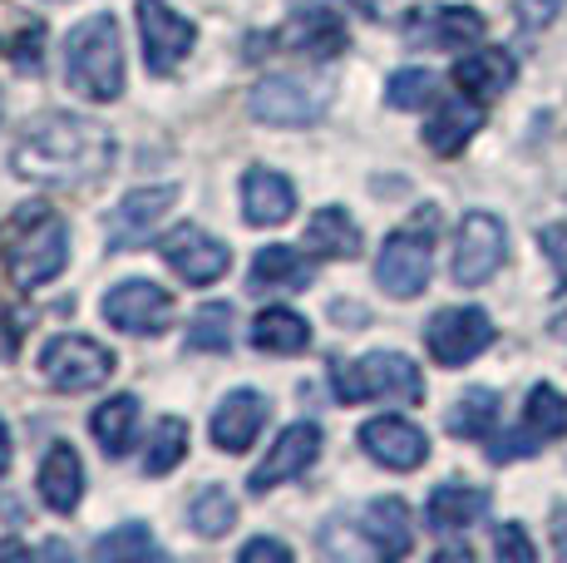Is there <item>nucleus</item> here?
<instances>
[{
    "mask_svg": "<svg viewBox=\"0 0 567 563\" xmlns=\"http://www.w3.org/2000/svg\"><path fill=\"white\" fill-rule=\"evenodd\" d=\"M114 164V139L100 119L84 114H40L25 124V134L10 149V168L30 183L70 188V183H94Z\"/></svg>",
    "mask_w": 567,
    "mask_h": 563,
    "instance_id": "1",
    "label": "nucleus"
},
{
    "mask_svg": "<svg viewBox=\"0 0 567 563\" xmlns=\"http://www.w3.org/2000/svg\"><path fill=\"white\" fill-rule=\"evenodd\" d=\"M64 80L74 94L94 104H109L124 94V40L114 16H90L70 30L64 45Z\"/></svg>",
    "mask_w": 567,
    "mask_h": 563,
    "instance_id": "2",
    "label": "nucleus"
},
{
    "mask_svg": "<svg viewBox=\"0 0 567 563\" xmlns=\"http://www.w3.org/2000/svg\"><path fill=\"white\" fill-rule=\"evenodd\" d=\"M16 247H10V277L20 287H40V282L60 277L64 263H70V227H64L60 213H50L45 203H25L16 213Z\"/></svg>",
    "mask_w": 567,
    "mask_h": 563,
    "instance_id": "3",
    "label": "nucleus"
},
{
    "mask_svg": "<svg viewBox=\"0 0 567 563\" xmlns=\"http://www.w3.org/2000/svg\"><path fill=\"white\" fill-rule=\"evenodd\" d=\"M331 386L346 406H355V400H400V406H414L424 396L420 366L400 351H370L351 366H336Z\"/></svg>",
    "mask_w": 567,
    "mask_h": 563,
    "instance_id": "4",
    "label": "nucleus"
},
{
    "mask_svg": "<svg viewBox=\"0 0 567 563\" xmlns=\"http://www.w3.org/2000/svg\"><path fill=\"white\" fill-rule=\"evenodd\" d=\"M430 267H434V213H424L420 223L385 237V247L375 257V282L390 297L410 301L430 287Z\"/></svg>",
    "mask_w": 567,
    "mask_h": 563,
    "instance_id": "5",
    "label": "nucleus"
},
{
    "mask_svg": "<svg viewBox=\"0 0 567 563\" xmlns=\"http://www.w3.org/2000/svg\"><path fill=\"white\" fill-rule=\"evenodd\" d=\"M114 351L90 337H80V331H64V337H50L40 346V376L54 386V391H94V386H104L109 376H114Z\"/></svg>",
    "mask_w": 567,
    "mask_h": 563,
    "instance_id": "6",
    "label": "nucleus"
},
{
    "mask_svg": "<svg viewBox=\"0 0 567 563\" xmlns=\"http://www.w3.org/2000/svg\"><path fill=\"white\" fill-rule=\"evenodd\" d=\"M331 104V90L326 84H307L297 74H267L252 94H247V110L252 119L271 129H301V124H316Z\"/></svg>",
    "mask_w": 567,
    "mask_h": 563,
    "instance_id": "7",
    "label": "nucleus"
},
{
    "mask_svg": "<svg viewBox=\"0 0 567 563\" xmlns=\"http://www.w3.org/2000/svg\"><path fill=\"white\" fill-rule=\"evenodd\" d=\"M100 311H104L109 327L128 331V337H158L173 317V297L148 277H124L104 291Z\"/></svg>",
    "mask_w": 567,
    "mask_h": 563,
    "instance_id": "8",
    "label": "nucleus"
},
{
    "mask_svg": "<svg viewBox=\"0 0 567 563\" xmlns=\"http://www.w3.org/2000/svg\"><path fill=\"white\" fill-rule=\"evenodd\" d=\"M563 430H567V400L553 391V386H533L528 406H523V426L498 436L494 446H488V460L508 464V460H523V454H538L548 440H558Z\"/></svg>",
    "mask_w": 567,
    "mask_h": 563,
    "instance_id": "9",
    "label": "nucleus"
},
{
    "mask_svg": "<svg viewBox=\"0 0 567 563\" xmlns=\"http://www.w3.org/2000/svg\"><path fill=\"white\" fill-rule=\"evenodd\" d=\"M508 257V233L494 213H468L454 233V282L460 287H484L488 277L504 267Z\"/></svg>",
    "mask_w": 567,
    "mask_h": 563,
    "instance_id": "10",
    "label": "nucleus"
},
{
    "mask_svg": "<svg viewBox=\"0 0 567 563\" xmlns=\"http://www.w3.org/2000/svg\"><path fill=\"white\" fill-rule=\"evenodd\" d=\"M424 346H430V356L440 366H464L494 346V321L478 307H444L424 327Z\"/></svg>",
    "mask_w": 567,
    "mask_h": 563,
    "instance_id": "11",
    "label": "nucleus"
},
{
    "mask_svg": "<svg viewBox=\"0 0 567 563\" xmlns=\"http://www.w3.org/2000/svg\"><path fill=\"white\" fill-rule=\"evenodd\" d=\"M158 257L183 282H193V287H207V282H217L227 267H233V247H223L213 233H203L198 223L168 227V233L158 237Z\"/></svg>",
    "mask_w": 567,
    "mask_h": 563,
    "instance_id": "12",
    "label": "nucleus"
},
{
    "mask_svg": "<svg viewBox=\"0 0 567 563\" xmlns=\"http://www.w3.org/2000/svg\"><path fill=\"white\" fill-rule=\"evenodd\" d=\"M138 35H144L148 74H173L183 60H188L198 30H193V20L178 16L168 0H138Z\"/></svg>",
    "mask_w": 567,
    "mask_h": 563,
    "instance_id": "13",
    "label": "nucleus"
},
{
    "mask_svg": "<svg viewBox=\"0 0 567 563\" xmlns=\"http://www.w3.org/2000/svg\"><path fill=\"white\" fill-rule=\"evenodd\" d=\"M316 454H321V426H316V420H297V426H287L277 436V446L267 450V460H261L252 470V480H247V490L267 494V490H277V484L297 480V474H307L316 464Z\"/></svg>",
    "mask_w": 567,
    "mask_h": 563,
    "instance_id": "14",
    "label": "nucleus"
},
{
    "mask_svg": "<svg viewBox=\"0 0 567 563\" xmlns=\"http://www.w3.org/2000/svg\"><path fill=\"white\" fill-rule=\"evenodd\" d=\"M178 203V188L173 183H158V188H134L118 198V208L109 213V253H128V247L148 243V233L158 227L163 213Z\"/></svg>",
    "mask_w": 567,
    "mask_h": 563,
    "instance_id": "15",
    "label": "nucleus"
},
{
    "mask_svg": "<svg viewBox=\"0 0 567 563\" xmlns=\"http://www.w3.org/2000/svg\"><path fill=\"white\" fill-rule=\"evenodd\" d=\"M361 450L385 470H420L430 460V440H424L420 426L400 416H375L361 426Z\"/></svg>",
    "mask_w": 567,
    "mask_h": 563,
    "instance_id": "16",
    "label": "nucleus"
},
{
    "mask_svg": "<svg viewBox=\"0 0 567 563\" xmlns=\"http://www.w3.org/2000/svg\"><path fill=\"white\" fill-rule=\"evenodd\" d=\"M267 416H271L267 396H257V391H233V396L223 400V406H217V416H213V446L223 450V454L252 450L257 436H261V426H267Z\"/></svg>",
    "mask_w": 567,
    "mask_h": 563,
    "instance_id": "17",
    "label": "nucleus"
},
{
    "mask_svg": "<svg viewBox=\"0 0 567 563\" xmlns=\"http://www.w3.org/2000/svg\"><path fill=\"white\" fill-rule=\"evenodd\" d=\"M281 40L311 60H331L351 45V30H346V16L336 6H311V10H297V16H291V25L281 30Z\"/></svg>",
    "mask_w": 567,
    "mask_h": 563,
    "instance_id": "18",
    "label": "nucleus"
},
{
    "mask_svg": "<svg viewBox=\"0 0 567 563\" xmlns=\"http://www.w3.org/2000/svg\"><path fill=\"white\" fill-rule=\"evenodd\" d=\"M297 213V188L271 168H247L243 178V218L252 227H281Z\"/></svg>",
    "mask_w": 567,
    "mask_h": 563,
    "instance_id": "19",
    "label": "nucleus"
},
{
    "mask_svg": "<svg viewBox=\"0 0 567 563\" xmlns=\"http://www.w3.org/2000/svg\"><path fill=\"white\" fill-rule=\"evenodd\" d=\"M361 534L375 559H405L414 549V524L405 500H370L361 514Z\"/></svg>",
    "mask_w": 567,
    "mask_h": 563,
    "instance_id": "20",
    "label": "nucleus"
},
{
    "mask_svg": "<svg viewBox=\"0 0 567 563\" xmlns=\"http://www.w3.org/2000/svg\"><path fill=\"white\" fill-rule=\"evenodd\" d=\"M311 277H316V267L307 253H297V247H287V243H271L252 257L247 287L252 291H307Z\"/></svg>",
    "mask_w": 567,
    "mask_h": 563,
    "instance_id": "21",
    "label": "nucleus"
},
{
    "mask_svg": "<svg viewBox=\"0 0 567 563\" xmlns=\"http://www.w3.org/2000/svg\"><path fill=\"white\" fill-rule=\"evenodd\" d=\"M40 500H45L54 514H74L84 500V464L74 446H50V454L40 460Z\"/></svg>",
    "mask_w": 567,
    "mask_h": 563,
    "instance_id": "22",
    "label": "nucleus"
},
{
    "mask_svg": "<svg viewBox=\"0 0 567 563\" xmlns=\"http://www.w3.org/2000/svg\"><path fill=\"white\" fill-rule=\"evenodd\" d=\"M484 509H488V494L484 490L450 480V484H440V490L430 494V504H424V519H430L434 534H460V529H468V524H478V519H484Z\"/></svg>",
    "mask_w": 567,
    "mask_h": 563,
    "instance_id": "23",
    "label": "nucleus"
},
{
    "mask_svg": "<svg viewBox=\"0 0 567 563\" xmlns=\"http://www.w3.org/2000/svg\"><path fill=\"white\" fill-rule=\"evenodd\" d=\"M478 124H484V110H478L474 100H464V94H454V100H444L430 124H424V144H430L434 154L450 158L478 134Z\"/></svg>",
    "mask_w": 567,
    "mask_h": 563,
    "instance_id": "24",
    "label": "nucleus"
},
{
    "mask_svg": "<svg viewBox=\"0 0 567 563\" xmlns=\"http://www.w3.org/2000/svg\"><path fill=\"white\" fill-rule=\"evenodd\" d=\"M518 64L508 50H474V55H464L460 64H454V84H460L464 94H504L508 84H514Z\"/></svg>",
    "mask_w": 567,
    "mask_h": 563,
    "instance_id": "25",
    "label": "nucleus"
},
{
    "mask_svg": "<svg viewBox=\"0 0 567 563\" xmlns=\"http://www.w3.org/2000/svg\"><path fill=\"white\" fill-rule=\"evenodd\" d=\"M252 346L257 351H271V356H297L311 346V327H307V317H297L291 307H267L252 321Z\"/></svg>",
    "mask_w": 567,
    "mask_h": 563,
    "instance_id": "26",
    "label": "nucleus"
},
{
    "mask_svg": "<svg viewBox=\"0 0 567 563\" xmlns=\"http://www.w3.org/2000/svg\"><path fill=\"white\" fill-rule=\"evenodd\" d=\"M134 426H138V400L134 396H109L104 406L90 416V430L104 446L109 460H124L128 454V446H134Z\"/></svg>",
    "mask_w": 567,
    "mask_h": 563,
    "instance_id": "27",
    "label": "nucleus"
},
{
    "mask_svg": "<svg viewBox=\"0 0 567 563\" xmlns=\"http://www.w3.org/2000/svg\"><path fill=\"white\" fill-rule=\"evenodd\" d=\"M307 247L316 257H355L361 253V227L346 218V208H321L307 223Z\"/></svg>",
    "mask_w": 567,
    "mask_h": 563,
    "instance_id": "28",
    "label": "nucleus"
},
{
    "mask_svg": "<svg viewBox=\"0 0 567 563\" xmlns=\"http://www.w3.org/2000/svg\"><path fill=\"white\" fill-rule=\"evenodd\" d=\"M444 426H450V436H460V440H488L498 426V396L484 391V386H474V391H464L454 400Z\"/></svg>",
    "mask_w": 567,
    "mask_h": 563,
    "instance_id": "29",
    "label": "nucleus"
},
{
    "mask_svg": "<svg viewBox=\"0 0 567 563\" xmlns=\"http://www.w3.org/2000/svg\"><path fill=\"white\" fill-rule=\"evenodd\" d=\"M188 519H193V529H198L203 539H223L227 529L237 524V500L223 490V484H203V490L193 494V504H188Z\"/></svg>",
    "mask_w": 567,
    "mask_h": 563,
    "instance_id": "30",
    "label": "nucleus"
},
{
    "mask_svg": "<svg viewBox=\"0 0 567 563\" xmlns=\"http://www.w3.org/2000/svg\"><path fill=\"white\" fill-rule=\"evenodd\" d=\"M188 454V420L163 416L148 436V454H144V474H168L173 464Z\"/></svg>",
    "mask_w": 567,
    "mask_h": 563,
    "instance_id": "31",
    "label": "nucleus"
},
{
    "mask_svg": "<svg viewBox=\"0 0 567 563\" xmlns=\"http://www.w3.org/2000/svg\"><path fill=\"white\" fill-rule=\"evenodd\" d=\"M227 346H233V307L207 301L188 321V351H227Z\"/></svg>",
    "mask_w": 567,
    "mask_h": 563,
    "instance_id": "32",
    "label": "nucleus"
},
{
    "mask_svg": "<svg viewBox=\"0 0 567 563\" xmlns=\"http://www.w3.org/2000/svg\"><path fill=\"white\" fill-rule=\"evenodd\" d=\"M163 549L154 544V534H148V524H118L114 534H104L100 544H94V559L100 563H118V559H158Z\"/></svg>",
    "mask_w": 567,
    "mask_h": 563,
    "instance_id": "33",
    "label": "nucleus"
},
{
    "mask_svg": "<svg viewBox=\"0 0 567 563\" xmlns=\"http://www.w3.org/2000/svg\"><path fill=\"white\" fill-rule=\"evenodd\" d=\"M434 45H444V50H464V45H474L478 35H484V16L478 10H468V6H444L440 16H434Z\"/></svg>",
    "mask_w": 567,
    "mask_h": 563,
    "instance_id": "34",
    "label": "nucleus"
},
{
    "mask_svg": "<svg viewBox=\"0 0 567 563\" xmlns=\"http://www.w3.org/2000/svg\"><path fill=\"white\" fill-rule=\"evenodd\" d=\"M434 74L430 70H400V74H390V84H385V100H390V110H424V104L434 100Z\"/></svg>",
    "mask_w": 567,
    "mask_h": 563,
    "instance_id": "35",
    "label": "nucleus"
},
{
    "mask_svg": "<svg viewBox=\"0 0 567 563\" xmlns=\"http://www.w3.org/2000/svg\"><path fill=\"white\" fill-rule=\"evenodd\" d=\"M494 549H498V559H508V563H533L538 559V549L528 544V534H523L518 524H498Z\"/></svg>",
    "mask_w": 567,
    "mask_h": 563,
    "instance_id": "36",
    "label": "nucleus"
},
{
    "mask_svg": "<svg viewBox=\"0 0 567 563\" xmlns=\"http://www.w3.org/2000/svg\"><path fill=\"white\" fill-rule=\"evenodd\" d=\"M538 243H543V253H548L553 273H558V287L567 291V223L543 227V233H538Z\"/></svg>",
    "mask_w": 567,
    "mask_h": 563,
    "instance_id": "37",
    "label": "nucleus"
},
{
    "mask_svg": "<svg viewBox=\"0 0 567 563\" xmlns=\"http://www.w3.org/2000/svg\"><path fill=\"white\" fill-rule=\"evenodd\" d=\"M40 40H45V30H40V25H30L25 35L16 40V50H10V60H16L20 70H40Z\"/></svg>",
    "mask_w": 567,
    "mask_h": 563,
    "instance_id": "38",
    "label": "nucleus"
},
{
    "mask_svg": "<svg viewBox=\"0 0 567 563\" xmlns=\"http://www.w3.org/2000/svg\"><path fill=\"white\" fill-rule=\"evenodd\" d=\"M243 563H257V559H291V549L281 544V539H252V544H243Z\"/></svg>",
    "mask_w": 567,
    "mask_h": 563,
    "instance_id": "39",
    "label": "nucleus"
},
{
    "mask_svg": "<svg viewBox=\"0 0 567 563\" xmlns=\"http://www.w3.org/2000/svg\"><path fill=\"white\" fill-rule=\"evenodd\" d=\"M553 6H558V0H523V20H528V25H538V20L553 16Z\"/></svg>",
    "mask_w": 567,
    "mask_h": 563,
    "instance_id": "40",
    "label": "nucleus"
},
{
    "mask_svg": "<svg viewBox=\"0 0 567 563\" xmlns=\"http://www.w3.org/2000/svg\"><path fill=\"white\" fill-rule=\"evenodd\" d=\"M10 470V430H6V420H0V474Z\"/></svg>",
    "mask_w": 567,
    "mask_h": 563,
    "instance_id": "41",
    "label": "nucleus"
},
{
    "mask_svg": "<svg viewBox=\"0 0 567 563\" xmlns=\"http://www.w3.org/2000/svg\"><path fill=\"white\" fill-rule=\"evenodd\" d=\"M558 554H567V509H558Z\"/></svg>",
    "mask_w": 567,
    "mask_h": 563,
    "instance_id": "42",
    "label": "nucleus"
}]
</instances>
